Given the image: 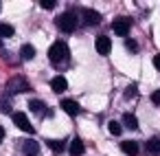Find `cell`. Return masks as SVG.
Returning <instances> with one entry per match:
<instances>
[{
    "label": "cell",
    "mask_w": 160,
    "mask_h": 156,
    "mask_svg": "<svg viewBox=\"0 0 160 156\" xmlns=\"http://www.w3.org/2000/svg\"><path fill=\"white\" fill-rule=\"evenodd\" d=\"M108 130H110L114 136H118V134L123 132V127H121V123H118V121H110V123H108Z\"/></svg>",
    "instance_id": "obj_17"
},
{
    "label": "cell",
    "mask_w": 160,
    "mask_h": 156,
    "mask_svg": "<svg viewBox=\"0 0 160 156\" xmlns=\"http://www.w3.org/2000/svg\"><path fill=\"white\" fill-rule=\"evenodd\" d=\"M31 90V86H29V81L24 79V77H13V79H9V92L11 95H16V92H29Z\"/></svg>",
    "instance_id": "obj_3"
},
{
    "label": "cell",
    "mask_w": 160,
    "mask_h": 156,
    "mask_svg": "<svg viewBox=\"0 0 160 156\" xmlns=\"http://www.w3.org/2000/svg\"><path fill=\"white\" fill-rule=\"evenodd\" d=\"M20 55H22L24 60H33V57H35V49H33L31 44H24L22 51H20Z\"/></svg>",
    "instance_id": "obj_14"
},
{
    "label": "cell",
    "mask_w": 160,
    "mask_h": 156,
    "mask_svg": "<svg viewBox=\"0 0 160 156\" xmlns=\"http://www.w3.org/2000/svg\"><path fill=\"white\" fill-rule=\"evenodd\" d=\"M29 108H31V112H35V114H40V112H44V103H42V101H38V99H33V101H29Z\"/></svg>",
    "instance_id": "obj_16"
},
{
    "label": "cell",
    "mask_w": 160,
    "mask_h": 156,
    "mask_svg": "<svg viewBox=\"0 0 160 156\" xmlns=\"http://www.w3.org/2000/svg\"><path fill=\"white\" fill-rule=\"evenodd\" d=\"M11 119H13L16 127H20V130H22V132H27V134H33V125L29 123V119H27V114H24V112H13V114H11Z\"/></svg>",
    "instance_id": "obj_4"
},
{
    "label": "cell",
    "mask_w": 160,
    "mask_h": 156,
    "mask_svg": "<svg viewBox=\"0 0 160 156\" xmlns=\"http://www.w3.org/2000/svg\"><path fill=\"white\" fill-rule=\"evenodd\" d=\"M0 7H2V5H0Z\"/></svg>",
    "instance_id": "obj_27"
},
{
    "label": "cell",
    "mask_w": 160,
    "mask_h": 156,
    "mask_svg": "<svg viewBox=\"0 0 160 156\" xmlns=\"http://www.w3.org/2000/svg\"><path fill=\"white\" fill-rule=\"evenodd\" d=\"M0 110H2V112H11V103H9V99H5L2 103H0Z\"/></svg>",
    "instance_id": "obj_20"
},
{
    "label": "cell",
    "mask_w": 160,
    "mask_h": 156,
    "mask_svg": "<svg viewBox=\"0 0 160 156\" xmlns=\"http://www.w3.org/2000/svg\"><path fill=\"white\" fill-rule=\"evenodd\" d=\"M62 108H64V112L70 114V117H75V114L81 112V106H79L75 99H64V101H62Z\"/></svg>",
    "instance_id": "obj_5"
},
{
    "label": "cell",
    "mask_w": 160,
    "mask_h": 156,
    "mask_svg": "<svg viewBox=\"0 0 160 156\" xmlns=\"http://www.w3.org/2000/svg\"><path fill=\"white\" fill-rule=\"evenodd\" d=\"M121 149H123L127 156H138V149H140V147H138L136 141H123V143H121Z\"/></svg>",
    "instance_id": "obj_10"
},
{
    "label": "cell",
    "mask_w": 160,
    "mask_h": 156,
    "mask_svg": "<svg viewBox=\"0 0 160 156\" xmlns=\"http://www.w3.org/2000/svg\"><path fill=\"white\" fill-rule=\"evenodd\" d=\"M48 147H51L53 152H62V149H64V143H62V141H48Z\"/></svg>",
    "instance_id": "obj_19"
},
{
    "label": "cell",
    "mask_w": 160,
    "mask_h": 156,
    "mask_svg": "<svg viewBox=\"0 0 160 156\" xmlns=\"http://www.w3.org/2000/svg\"><path fill=\"white\" fill-rule=\"evenodd\" d=\"M112 31H114L116 35L125 38V35L129 33V20H116V22L112 24Z\"/></svg>",
    "instance_id": "obj_8"
},
{
    "label": "cell",
    "mask_w": 160,
    "mask_h": 156,
    "mask_svg": "<svg viewBox=\"0 0 160 156\" xmlns=\"http://www.w3.org/2000/svg\"><path fill=\"white\" fill-rule=\"evenodd\" d=\"M123 123H125L129 130H136V127H138V121H136L134 114H123Z\"/></svg>",
    "instance_id": "obj_15"
},
{
    "label": "cell",
    "mask_w": 160,
    "mask_h": 156,
    "mask_svg": "<svg viewBox=\"0 0 160 156\" xmlns=\"http://www.w3.org/2000/svg\"><path fill=\"white\" fill-rule=\"evenodd\" d=\"M44 9H55V3H53V0H42V3H40Z\"/></svg>",
    "instance_id": "obj_22"
},
{
    "label": "cell",
    "mask_w": 160,
    "mask_h": 156,
    "mask_svg": "<svg viewBox=\"0 0 160 156\" xmlns=\"http://www.w3.org/2000/svg\"><path fill=\"white\" fill-rule=\"evenodd\" d=\"M2 138H5V127L0 125V143H2Z\"/></svg>",
    "instance_id": "obj_26"
},
{
    "label": "cell",
    "mask_w": 160,
    "mask_h": 156,
    "mask_svg": "<svg viewBox=\"0 0 160 156\" xmlns=\"http://www.w3.org/2000/svg\"><path fill=\"white\" fill-rule=\"evenodd\" d=\"M83 22H86V24H99V22H101V16H99L97 11H90V9H88V11H83Z\"/></svg>",
    "instance_id": "obj_12"
},
{
    "label": "cell",
    "mask_w": 160,
    "mask_h": 156,
    "mask_svg": "<svg viewBox=\"0 0 160 156\" xmlns=\"http://www.w3.org/2000/svg\"><path fill=\"white\" fill-rule=\"evenodd\" d=\"M153 66L160 70V55H156V57H153Z\"/></svg>",
    "instance_id": "obj_24"
},
{
    "label": "cell",
    "mask_w": 160,
    "mask_h": 156,
    "mask_svg": "<svg viewBox=\"0 0 160 156\" xmlns=\"http://www.w3.org/2000/svg\"><path fill=\"white\" fill-rule=\"evenodd\" d=\"M97 51H99L101 55H108V53L112 51V42H110L108 35H99V38H97Z\"/></svg>",
    "instance_id": "obj_7"
},
{
    "label": "cell",
    "mask_w": 160,
    "mask_h": 156,
    "mask_svg": "<svg viewBox=\"0 0 160 156\" xmlns=\"http://www.w3.org/2000/svg\"><path fill=\"white\" fill-rule=\"evenodd\" d=\"M125 95H127V97H134V95H136V88H134V86H132V88H129V90H127V92H125Z\"/></svg>",
    "instance_id": "obj_25"
},
{
    "label": "cell",
    "mask_w": 160,
    "mask_h": 156,
    "mask_svg": "<svg viewBox=\"0 0 160 156\" xmlns=\"http://www.w3.org/2000/svg\"><path fill=\"white\" fill-rule=\"evenodd\" d=\"M51 88H53V92H64V90L68 88L66 77H55V79H51Z\"/></svg>",
    "instance_id": "obj_11"
},
{
    "label": "cell",
    "mask_w": 160,
    "mask_h": 156,
    "mask_svg": "<svg viewBox=\"0 0 160 156\" xmlns=\"http://www.w3.org/2000/svg\"><path fill=\"white\" fill-rule=\"evenodd\" d=\"M11 35H13L11 24H0V38H11Z\"/></svg>",
    "instance_id": "obj_18"
},
{
    "label": "cell",
    "mask_w": 160,
    "mask_h": 156,
    "mask_svg": "<svg viewBox=\"0 0 160 156\" xmlns=\"http://www.w3.org/2000/svg\"><path fill=\"white\" fill-rule=\"evenodd\" d=\"M68 57V46L66 42H55L51 49H48V60L51 62H62Z\"/></svg>",
    "instance_id": "obj_1"
},
{
    "label": "cell",
    "mask_w": 160,
    "mask_h": 156,
    "mask_svg": "<svg viewBox=\"0 0 160 156\" xmlns=\"http://www.w3.org/2000/svg\"><path fill=\"white\" fill-rule=\"evenodd\" d=\"M59 27H62V31L72 33L75 27H77V16H75V11H66V13H62V16H59Z\"/></svg>",
    "instance_id": "obj_2"
},
{
    "label": "cell",
    "mask_w": 160,
    "mask_h": 156,
    "mask_svg": "<svg viewBox=\"0 0 160 156\" xmlns=\"http://www.w3.org/2000/svg\"><path fill=\"white\" fill-rule=\"evenodd\" d=\"M125 44H127V49H129L132 53H136V49H138V44H136L134 40H125Z\"/></svg>",
    "instance_id": "obj_21"
},
{
    "label": "cell",
    "mask_w": 160,
    "mask_h": 156,
    "mask_svg": "<svg viewBox=\"0 0 160 156\" xmlns=\"http://www.w3.org/2000/svg\"><path fill=\"white\" fill-rule=\"evenodd\" d=\"M147 152L151 156H158L160 154V138H149L147 141Z\"/></svg>",
    "instance_id": "obj_13"
},
{
    "label": "cell",
    "mask_w": 160,
    "mask_h": 156,
    "mask_svg": "<svg viewBox=\"0 0 160 156\" xmlns=\"http://www.w3.org/2000/svg\"><path fill=\"white\" fill-rule=\"evenodd\" d=\"M151 101H153V106H160V92H158V90L151 92Z\"/></svg>",
    "instance_id": "obj_23"
},
{
    "label": "cell",
    "mask_w": 160,
    "mask_h": 156,
    "mask_svg": "<svg viewBox=\"0 0 160 156\" xmlns=\"http://www.w3.org/2000/svg\"><path fill=\"white\" fill-rule=\"evenodd\" d=\"M22 152H24L27 156H40V145H38V141L27 138V141L22 143Z\"/></svg>",
    "instance_id": "obj_6"
},
{
    "label": "cell",
    "mask_w": 160,
    "mask_h": 156,
    "mask_svg": "<svg viewBox=\"0 0 160 156\" xmlns=\"http://www.w3.org/2000/svg\"><path fill=\"white\" fill-rule=\"evenodd\" d=\"M68 152H70V156H81V154L86 152V145H83V141H81V138H72V141H70V147H68Z\"/></svg>",
    "instance_id": "obj_9"
}]
</instances>
